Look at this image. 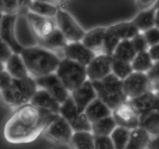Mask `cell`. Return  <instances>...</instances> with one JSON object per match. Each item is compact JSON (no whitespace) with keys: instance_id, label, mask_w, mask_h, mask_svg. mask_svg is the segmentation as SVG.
Listing matches in <instances>:
<instances>
[{"instance_id":"6da1fadb","label":"cell","mask_w":159,"mask_h":149,"mask_svg":"<svg viewBox=\"0 0 159 149\" xmlns=\"http://www.w3.org/2000/svg\"><path fill=\"white\" fill-rule=\"evenodd\" d=\"M57 115L43 111L31 103L18 107L5 124V139L11 144L32 142Z\"/></svg>"},{"instance_id":"7a4b0ae2","label":"cell","mask_w":159,"mask_h":149,"mask_svg":"<svg viewBox=\"0 0 159 149\" xmlns=\"http://www.w3.org/2000/svg\"><path fill=\"white\" fill-rule=\"evenodd\" d=\"M20 54L34 79L55 73L61 60L57 53L40 45L24 48Z\"/></svg>"},{"instance_id":"3957f363","label":"cell","mask_w":159,"mask_h":149,"mask_svg":"<svg viewBox=\"0 0 159 149\" xmlns=\"http://www.w3.org/2000/svg\"><path fill=\"white\" fill-rule=\"evenodd\" d=\"M38 88L36 79L32 76L22 79H14L10 86L1 90L2 99L6 105L18 108L30 103Z\"/></svg>"},{"instance_id":"277c9868","label":"cell","mask_w":159,"mask_h":149,"mask_svg":"<svg viewBox=\"0 0 159 149\" xmlns=\"http://www.w3.org/2000/svg\"><path fill=\"white\" fill-rule=\"evenodd\" d=\"M97 97L112 110L127 100L124 90V81L111 73L100 81L93 82Z\"/></svg>"},{"instance_id":"5b68a950","label":"cell","mask_w":159,"mask_h":149,"mask_svg":"<svg viewBox=\"0 0 159 149\" xmlns=\"http://www.w3.org/2000/svg\"><path fill=\"white\" fill-rule=\"evenodd\" d=\"M55 73L70 93L88 80L86 66L67 57L61 58Z\"/></svg>"},{"instance_id":"8992f818","label":"cell","mask_w":159,"mask_h":149,"mask_svg":"<svg viewBox=\"0 0 159 149\" xmlns=\"http://www.w3.org/2000/svg\"><path fill=\"white\" fill-rule=\"evenodd\" d=\"M57 27L60 29L68 43L82 41L86 31L79 25L77 20L66 10L59 9L54 18Z\"/></svg>"},{"instance_id":"52a82bcc","label":"cell","mask_w":159,"mask_h":149,"mask_svg":"<svg viewBox=\"0 0 159 149\" xmlns=\"http://www.w3.org/2000/svg\"><path fill=\"white\" fill-rule=\"evenodd\" d=\"M75 131L69 123L60 114L45 128L43 134L50 141L60 144H70Z\"/></svg>"},{"instance_id":"ba28073f","label":"cell","mask_w":159,"mask_h":149,"mask_svg":"<svg viewBox=\"0 0 159 149\" xmlns=\"http://www.w3.org/2000/svg\"><path fill=\"white\" fill-rule=\"evenodd\" d=\"M124 90L127 100L153 90V83L147 73L134 71L124 80Z\"/></svg>"},{"instance_id":"9c48e42d","label":"cell","mask_w":159,"mask_h":149,"mask_svg":"<svg viewBox=\"0 0 159 149\" xmlns=\"http://www.w3.org/2000/svg\"><path fill=\"white\" fill-rule=\"evenodd\" d=\"M35 79L39 88L47 90L61 104L66 101L71 95L56 73L36 78Z\"/></svg>"},{"instance_id":"30bf717a","label":"cell","mask_w":159,"mask_h":149,"mask_svg":"<svg viewBox=\"0 0 159 149\" xmlns=\"http://www.w3.org/2000/svg\"><path fill=\"white\" fill-rule=\"evenodd\" d=\"M113 56L105 53L96 54L93 61L86 66L88 79L92 82L100 81L112 73Z\"/></svg>"},{"instance_id":"8fae6325","label":"cell","mask_w":159,"mask_h":149,"mask_svg":"<svg viewBox=\"0 0 159 149\" xmlns=\"http://www.w3.org/2000/svg\"><path fill=\"white\" fill-rule=\"evenodd\" d=\"M18 15L2 14L0 25V37L1 41L7 43L14 53L21 54L24 48L19 43L16 36V23Z\"/></svg>"},{"instance_id":"7c38bea8","label":"cell","mask_w":159,"mask_h":149,"mask_svg":"<svg viewBox=\"0 0 159 149\" xmlns=\"http://www.w3.org/2000/svg\"><path fill=\"white\" fill-rule=\"evenodd\" d=\"M113 116L118 126L130 130L139 127L141 123L139 115L128 100L121 103L117 108L113 110Z\"/></svg>"},{"instance_id":"4fadbf2b","label":"cell","mask_w":159,"mask_h":149,"mask_svg":"<svg viewBox=\"0 0 159 149\" xmlns=\"http://www.w3.org/2000/svg\"><path fill=\"white\" fill-rule=\"evenodd\" d=\"M96 53L85 46L82 41L71 42L63 51V57L87 66L96 56Z\"/></svg>"},{"instance_id":"5bb4252c","label":"cell","mask_w":159,"mask_h":149,"mask_svg":"<svg viewBox=\"0 0 159 149\" xmlns=\"http://www.w3.org/2000/svg\"><path fill=\"white\" fill-rule=\"evenodd\" d=\"M16 36L23 48L38 45V39L34 34L26 15H18L16 23Z\"/></svg>"},{"instance_id":"9a60e30c","label":"cell","mask_w":159,"mask_h":149,"mask_svg":"<svg viewBox=\"0 0 159 149\" xmlns=\"http://www.w3.org/2000/svg\"><path fill=\"white\" fill-rule=\"evenodd\" d=\"M70 93L79 112H85L87 106L97 98L96 88L89 79Z\"/></svg>"},{"instance_id":"2e32d148","label":"cell","mask_w":159,"mask_h":149,"mask_svg":"<svg viewBox=\"0 0 159 149\" xmlns=\"http://www.w3.org/2000/svg\"><path fill=\"white\" fill-rule=\"evenodd\" d=\"M26 16L38 40L48 37L57 28L54 18H47L30 12Z\"/></svg>"},{"instance_id":"e0dca14e","label":"cell","mask_w":159,"mask_h":149,"mask_svg":"<svg viewBox=\"0 0 159 149\" xmlns=\"http://www.w3.org/2000/svg\"><path fill=\"white\" fill-rule=\"evenodd\" d=\"M30 103L48 113L59 114L61 103L47 90L38 88L31 99Z\"/></svg>"},{"instance_id":"ac0fdd59","label":"cell","mask_w":159,"mask_h":149,"mask_svg":"<svg viewBox=\"0 0 159 149\" xmlns=\"http://www.w3.org/2000/svg\"><path fill=\"white\" fill-rule=\"evenodd\" d=\"M2 64V69H6L14 79H22L30 76L21 54L14 53L10 58Z\"/></svg>"},{"instance_id":"d6986e66","label":"cell","mask_w":159,"mask_h":149,"mask_svg":"<svg viewBox=\"0 0 159 149\" xmlns=\"http://www.w3.org/2000/svg\"><path fill=\"white\" fill-rule=\"evenodd\" d=\"M107 29V26H99L87 31L82 42L96 54L102 53Z\"/></svg>"},{"instance_id":"ffe728a7","label":"cell","mask_w":159,"mask_h":149,"mask_svg":"<svg viewBox=\"0 0 159 149\" xmlns=\"http://www.w3.org/2000/svg\"><path fill=\"white\" fill-rule=\"evenodd\" d=\"M155 92L152 90L134 99L128 100L139 115L140 120L155 110Z\"/></svg>"},{"instance_id":"44dd1931","label":"cell","mask_w":159,"mask_h":149,"mask_svg":"<svg viewBox=\"0 0 159 149\" xmlns=\"http://www.w3.org/2000/svg\"><path fill=\"white\" fill-rule=\"evenodd\" d=\"M68 43V41L67 40V39L65 38L61 31L57 27L48 37L38 40V45L47 48V49L51 50L52 51H54L57 54L60 51H61L62 54H63L64 49Z\"/></svg>"},{"instance_id":"7402d4cb","label":"cell","mask_w":159,"mask_h":149,"mask_svg":"<svg viewBox=\"0 0 159 149\" xmlns=\"http://www.w3.org/2000/svg\"><path fill=\"white\" fill-rule=\"evenodd\" d=\"M158 6H152L144 9H141L133 18L134 22L137 27L141 32H144L148 29L155 26V18H156V11Z\"/></svg>"},{"instance_id":"603a6c76","label":"cell","mask_w":159,"mask_h":149,"mask_svg":"<svg viewBox=\"0 0 159 149\" xmlns=\"http://www.w3.org/2000/svg\"><path fill=\"white\" fill-rule=\"evenodd\" d=\"M152 138V135L141 126L132 129L126 149H147Z\"/></svg>"},{"instance_id":"cb8c5ba5","label":"cell","mask_w":159,"mask_h":149,"mask_svg":"<svg viewBox=\"0 0 159 149\" xmlns=\"http://www.w3.org/2000/svg\"><path fill=\"white\" fill-rule=\"evenodd\" d=\"M85 113L93 124L102 118L112 116L113 110L105 102L97 97L87 106L85 110Z\"/></svg>"},{"instance_id":"d4e9b609","label":"cell","mask_w":159,"mask_h":149,"mask_svg":"<svg viewBox=\"0 0 159 149\" xmlns=\"http://www.w3.org/2000/svg\"><path fill=\"white\" fill-rule=\"evenodd\" d=\"M58 9L59 8H57L55 3L33 0L30 5L29 12L37 14L40 16L54 19L55 18Z\"/></svg>"},{"instance_id":"484cf974","label":"cell","mask_w":159,"mask_h":149,"mask_svg":"<svg viewBox=\"0 0 159 149\" xmlns=\"http://www.w3.org/2000/svg\"><path fill=\"white\" fill-rule=\"evenodd\" d=\"M113 115L102 118L92 124V133L94 136H110L117 127Z\"/></svg>"},{"instance_id":"4316f807","label":"cell","mask_w":159,"mask_h":149,"mask_svg":"<svg viewBox=\"0 0 159 149\" xmlns=\"http://www.w3.org/2000/svg\"><path fill=\"white\" fill-rule=\"evenodd\" d=\"M110 26L117 34L121 40H131L137 34L141 32L132 20L120 22V23L110 25Z\"/></svg>"},{"instance_id":"83f0119b","label":"cell","mask_w":159,"mask_h":149,"mask_svg":"<svg viewBox=\"0 0 159 149\" xmlns=\"http://www.w3.org/2000/svg\"><path fill=\"white\" fill-rule=\"evenodd\" d=\"M69 144L71 149H95L94 135L92 132H75Z\"/></svg>"},{"instance_id":"f1b7e54d","label":"cell","mask_w":159,"mask_h":149,"mask_svg":"<svg viewBox=\"0 0 159 149\" xmlns=\"http://www.w3.org/2000/svg\"><path fill=\"white\" fill-rule=\"evenodd\" d=\"M137 54L138 53L134 47L131 40H121L116 49L115 50L113 57L119 60L131 62Z\"/></svg>"},{"instance_id":"f546056e","label":"cell","mask_w":159,"mask_h":149,"mask_svg":"<svg viewBox=\"0 0 159 149\" xmlns=\"http://www.w3.org/2000/svg\"><path fill=\"white\" fill-rule=\"evenodd\" d=\"M154 63L155 62L151 57L148 51L138 53L131 61L134 71L142 73L148 72L152 69Z\"/></svg>"},{"instance_id":"4dcf8cb0","label":"cell","mask_w":159,"mask_h":149,"mask_svg":"<svg viewBox=\"0 0 159 149\" xmlns=\"http://www.w3.org/2000/svg\"><path fill=\"white\" fill-rule=\"evenodd\" d=\"M130 130L126 127L117 126L110 135L116 149H126L130 138Z\"/></svg>"},{"instance_id":"1f68e13d","label":"cell","mask_w":159,"mask_h":149,"mask_svg":"<svg viewBox=\"0 0 159 149\" xmlns=\"http://www.w3.org/2000/svg\"><path fill=\"white\" fill-rule=\"evenodd\" d=\"M81 113H82V112H79V110H78L77 106L75 103L71 95L67 99L66 101L61 104L59 114L63 116L69 124H71L76 118H78V116L80 115Z\"/></svg>"},{"instance_id":"d6a6232c","label":"cell","mask_w":159,"mask_h":149,"mask_svg":"<svg viewBox=\"0 0 159 149\" xmlns=\"http://www.w3.org/2000/svg\"><path fill=\"white\" fill-rule=\"evenodd\" d=\"M140 126L145 128L152 136L159 134V112L153 110L141 118Z\"/></svg>"},{"instance_id":"836d02e7","label":"cell","mask_w":159,"mask_h":149,"mask_svg":"<svg viewBox=\"0 0 159 149\" xmlns=\"http://www.w3.org/2000/svg\"><path fill=\"white\" fill-rule=\"evenodd\" d=\"M131 62L113 58L112 62V73L124 81L134 72Z\"/></svg>"},{"instance_id":"e575fe53","label":"cell","mask_w":159,"mask_h":149,"mask_svg":"<svg viewBox=\"0 0 159 149\" xmlns=\"http://www.w3.org/2000/svg\"><path fill=\"white\" fill-rule=\"evenodd\" d=\"M121 39L118 37L117 34L110 28V26H107L105 39H104L102 53L113 56L115 50L116 49Z\"/></svg>"},{"instance_id":"d590c367","label":"cell","mask_w":159,"mask_h":149,"mask_svg":"<svg viewBox=\"0 0 159 149\" xmlns=\"http://www.w3.org/2000/svg\"><path fill=\"white\" fill-rule=\"evenodd\" d=\"M20 6L19 0H1L2 14L7 15H19Z\"/></svg>"},{"instance_id":"8d00e7d4","label":"cell","mask_w":159,"mask_h":149,"mask_svg":"<svg viewBox=\"0 0 159 149\" xmlns=\"http://www.w3.org/2000/svg\"><path fill=\"white\" fill-rule=\"evenodd\" d=\"M131 42L137 53L148 51L149 50V47H150L142 32H140L133 39H131Z\"/></svg>"},{"instance_id":"74e56055","label":"cell","mask_w":159,"mask_h":149,"mask_svg":"<svg viewBox=\"0 0 159 149\" xmlns=\"http://www.w3.org/2000/svg\"><path fill=\"white\" fill-rule=\"evenodd\" d=\"M95 149H116L110 136H94Z\"/></svg>"},{"instance_id":"f35d334b","label":"cell","mask_w":159,"mask_h":149,"mask_svg":"<svg viewBox=\"0 0 159 149\" xmlns=\"http://www.w3.org/2000/svg\"><path fill=\"white\" fill-rule=\"evenodd\" d=\"M149 46H153V45L159 43V28L157 26L151 28L148 30L143 32Z\"/></svg>"},{"instance_id":"ab89813d","label":"cell","mask_w":159,"mask_h":149,"mask_svg":"<svg viewBox=\"0 0 159 149\" xmlns=\"http://www.w3.org/2000/svg\"><path fill=\"white\" fill-rule=\"evenodd\" d=\"M0 79H1L0 81V89L1 90L6 89L8 87L10 86L14 80L13 77L5 68L1 70Z\"/></svg>"},{"instance_id":"60d3db41","label":"cell","mask_w":159,"mask_h":149,"mask_svg":"<svg viewBox=\"0 0 159 149\" xmlns=\"http://www.w3.org/2000/svg\"><path fill=\"white\" fill-rule=\"evenodd\" d=\"M13 54L14 51H12V48L7 43L1 41V57H0L1 63H6Z\"/></svg>"},{"instance_id":"b9f144b4","label":"cell","mask_w":159,"mask_h":149,"mask_svg":"<svg viewBox=\"0 0 159 149\" xmlns=\"http://www.w3.org/2000/svg\"><path fill=\"white\" fill-rule=\"evenodd\" d=\"M152 83L159 82V61H155L152 66V69L147 73Z\"/></svg>"},{"instance_id":"7bdbcfd3","label":"cell","mask_w":159,"mask_h":149,"mask_svg":"<svg viewBox=\"0 0 159 149\" xmlns=\"http://www.w3.org/2000/svg\"><path fill=\"white\" fill-rule=\"evenodd\" d=\"M148 51L149 54H150L151 57L154 61V62L159 61V43L151 46Z\"/></svg>"},{"instance_id":"ee69618b","label":"cell","mask_w":159,"mask_h":149,"mask_svg":"<svg viewBox=\"0 0 159 149\" xmlns=\"http://www.w3.org/2000/svg\"><path fill=\"white\" fill-rule=\"evenodd\" d=\"M158 0H137L138 6L141 9H147L157 4Z\"/></svg>"},{"instance_id":"f6af8a7d","label":"cell","mask_w":159,"mask_h":149,"mask_svg":"<svg viewBox=\"0 0 159 149\" xmlns=\"http://www.w3.org/2000/svg\"><path fill=\"white\" fill-rule=\"evenodd\" d=\"M20 6V12L19 15H26L29 12V7L33 0H19Z\"/></svg>"},{"instance_id":"bcb514c9","label":"cell","mask_w":159,"mask_h":149,"mask_svg":"<svg viewBox=\"0 0 159 149\" xmlns=\"http://www.w3.org/2000/svg\"><path fill=\"white\" fill-rule=\"evenodd\" d=\"M148 149H159V134L152 136Z\"/></svg>"},{"instance_id":"7dc6e473","label":"cell","mask_w":159,"mask_h":149,"mask_svg":"<svg viewBox=\"0 0 159 149\" xmlns=\"http://www.w3.org/2000/svg\"><path fill=\"white\" fill-rule=\"evenodd\" d=\"M155 110L159 112V91H155Z\"/></svg>"},{"instance_id":"c3c4849f","label":"cell","mask_w":159,"mask_h":149,"mask_svg":"<svg viewBox=\"0 0 159 149\" xmlns=\"http://www.w3.org/2000/svg\"><path fill=\"white\" fill-rule=\"evenodd\" d=\"M155 26L159 28V6H158V7H157L156 18H155Z\"/></svg>"},{"instance_id":"681fc988","label":"cell","mask_w":159,"mask_h":149,"mask_svg":"<svg viewBox=\"0 0 159 149\" xmlns=\"http://www.w3.org/2000/svg\"><path fill=\"white\" fill-rule=\"evenodd\" d=\"M153 90L154 91H159V82L153 83Z\"/></svg>"},{"instance_id":"f907efd6","label":"cell","mask_w":159,"mask_h":149,"mask_svg":"<svg viewBox=\"0 0 159 149\" xmlns=\"http://www.w3.org/2000/svg\"><path fill=\"white\" fill-rule=\"evenodd\" d=\"M34 1H40V2H48L54 3V0H34Z\"/></svg>"},{"instance_id":"816d5d0a","label":"cell","mask_w":159,"mask_h":149,"mask_svg":"<svg viewBox=\"0 0 159 149\" xmlns=\"http://www.w3.org/2000/svg\"><path fill=\"white\" fill-rule=\"evenodd\" d=\"M157 6H159V0H158V2H157Z\"/></svg>"}]
</instances>
